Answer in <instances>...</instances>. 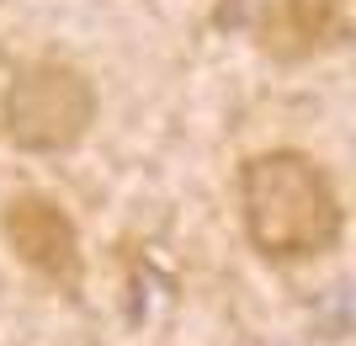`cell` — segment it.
<instances>
[{
    "instance_id": "6da1fadb",
    "label": "cell",
    "mask_w": 356,
    "mask_h": 346,
    "mask_svg": "<svg viewBox=\"0 0 356 346\" xmlns=\"http://www.w3.org/2000/svg\"><path fill=\"white\" fill-rule=\"evenodd\" d=\"M239 224L266 261L330 256L346 235V203L309 150H255L239 160Z\"/></svg>"
},
{
    "instance_id": "5b68a950",
    "label": "cell",
    "mask_w": 356,
    "mask_h": 346,
    "mask_svg": "<svg viewBox=\"0 0 356 346\" xmlns=\"http://www.w3.org/2000/svg\"><path fill=\"white\" fill-rule=\"evenodd\" d=\"M213 22H218V27H245V0H218Z\"/></svg>"
},
{
    "instance_id": "3957f363",
    "label": "cell",
    "mask_w": 356,
    "mask_h": 346,
    "mask_svg": "<svg viewBox=\"0 0 356 346\" xmlns=\"http://www.w3.org/2000/svg\"><path fill=\"white\" fill-rule=\"evenodd\" d=\"M0 235L11 245V256L43 283H54L64 299H80L86 288V251H80V229L74 219L43 192H16L0 208Z\"/></svg>"
},
{
    "instance_id": "277c9868",
    "label": "cell",
    "mask_w": 356,
    "mask_h": 346,
    "mask_svg": "<svg viewBox=\"0 0 356 346\" xmlns=\"http://www.w3.org/2000/svg\"><path fill=\"white\" fill-rule=\"evenodd\" d=\"M351 38L346 0H266L255 16V43L277 64H303Z\"/></svg>"
},
{
    "instance_id": "7a4b0ae2",
    "label": "cell",
    "mask_w": 356,
    "mask_h": 346,
    "mask_svg": "<svg viewBox=\"0 0 356 346\" xmlns=\"http://www.w3.org/2000/svg\"><path fill=\"white\" fill-rule=\"evenodd\" d=\"M96 80L70 59L16 64L0 96V134L22 155H70L96 123Z\"/></svg>"
}]
</instances>
